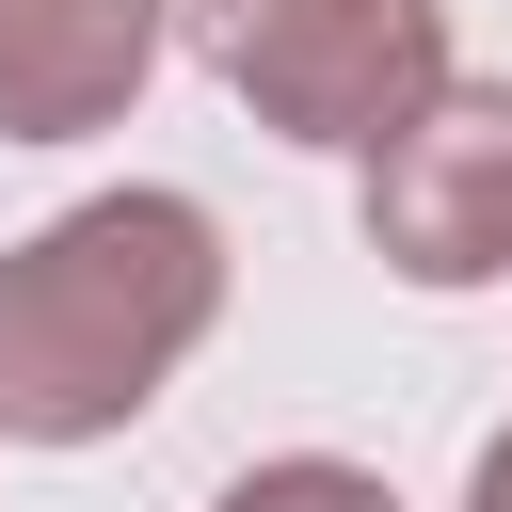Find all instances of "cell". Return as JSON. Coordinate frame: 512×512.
<instances>
[{
	"mask_svg": "<svg viewBox=\"0 0 512 512\" xmlns=\"http://www.w3.org/2000/svg\"><path fill=\"white\" fill-rule=\"evenodd\" d=\"M224 320V224L192 192H80L0 256V448L128 432Z\"/></svg>",
	"mask_w": 512,
	"mask_h": 512,
	"instance_id": "obj_1",
	"label": "cell"
},
{
	"mask_svg": "<svg viewBox=\"0 0 512 512\" xmlns=\"http://www.w3.org/2000/svg\"><path fill=\"white\" fill-rule=\"evenodd\" d=\"M160 16L192 32V64H208L256 128L352 144V160L448 80V16H432V0H160Z\"/></svg>",
	"mask_w": 512,
	"mask_h": 512,
	"instance_id": "obj_2",
	"label": "cell"
},
{
	"mask_svg": "<svg viewBox=\"0 0 512 512\" xmlns=\"http://www.w3.org/2000/svg\"><path fill=\"white\" fill-rule=\"evenodd\" d=\"M368 256L400 288H496L512 272V80H432L368 144Z\"/></svg>",
	"mask_w": 512,
	"mask_h": 512,
	"instance_id": "obj_3",
	"label": "cell"
},
{
	"mask_svg": "<svg viewBox=\"0 0 512 512\" xmlns=\"http://www.w3.org/2000/svg\"><path fill=\"white\" fill-rule=\"evenodd\" d=\"M160 80V0H16L0 16V144H80Z\"/></svg>",
	"mask_w": 512,
	"mask_h": 512,
	"instance_id": "obj_4",
	"label": "cell"
},
{
	"mask_svg": "<svg viewBox=\"0 0 512 512\" xmlns=\"http://www.w3.org/2000/svg\"><path fill=\"white\" fill-rule=\"evenodd\" d=\"M208 512H400L368 464H336V448H288V464H240Z\"/></svg>",
	"mask_w": 512,
	"mask_h": 512,
	"instance_id": "obj_5",
	"label": "cell"
},
{
	"mask_svg": "<svg viewBox=\"0 0 512 512\" xmlns=\"http://www.w3.org/2000/svg\"><path fill=\"white\" fill-rule=\"evenodd\" d=\"M464 512H512V416L480 432V464H464Z\"/></svg>",
	"mask_w": 512,
	"mask_h": 512,
	"instance_id": "obj_6",
	"label": "cell"
},
{
	"mask_svg": "<svg viewBox=\"0 0 512 512\" xmlns=\"http://www.w3.org/2000/svg\"><path fill=\"white\" fill-rule=\"evenodd\" d=\"M0 16H16V0H0Z\"/></svg>",
	"mask_w": 512,
	"mask_h": 512,
	"instance_id": "obj_7",
	"label": "cell"
}]
</instances>
